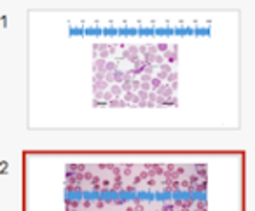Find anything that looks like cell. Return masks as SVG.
Returning <instances> with one entry per match:
<instances>
[{
  "instance_id": "cell-1",
  "label": "cell",
  "mask_w": 255,
  "mask_h": 211,
  "mask_svg": "<svg viewBox=\"0 0 255 211\" xmlns=\"http://www.w3.org/2000/svg\"><path fill=\"white\" fill-rule=\"evenodd\" d=\"M157 96H163V98H166V100L173 98V89H171V86L170 84H163L159 91H157Z\"/></svg>"
},
{
  "instance_id": "cell-2",
  "label": "cell",
  "mask_w": 255,
  "mask_h": 211,
  "mask_svg": "<svg viewBox=\"0 0 255 211\" xmlns=\"http://www.w3.org/2000/svg\"><path fill=\"white\" fill-rule=\"evenodd\" d=\"M105 67H107V61L102 60V58L95 60V63H93V70H95V74H98V72H105Z\"/></svg>"
},
{
  "instance_id": "cell-3",
  "label": "cell",
  "mask_w": 255,
  "mask_h": 211,
  "mask_svg": "<svg viewBox=\"0 0 255 211\" xmlns=\"http://www.w3.org/2000/svg\"><path fill=\"white\" fill-rule=\"evenodd\" d=\"M107 89H110V84L109 82H95V84H93V91H102V93H105Z\"/></svg>"
},
{
  "instance_id": "cell-4",
  "label": "cell",
  "mask_w": 255,
  "mask_h": 211,
  "mask_svg": "<svg viewBox=\"0 0 255 211\" xmlns=\"http://www.w3.org/2000/svg\"><path fill=\"white\" fill-rule=\"evenodd\" d=\"M164 60H166L168 65L175 63V61H177V53H175V51H168V53H164Z\"/></svg>"
},
{
  "instance_id": "cell-5",
  "label": "cell",
  "mask_w": 255,
  "mask_h": 211,
  "mask_svg": "<svg viewBox=\"0 0 255 211\" xmlns=\"http://www.w3.org/2000/svg\"><path fill=\"white\" fill-rule=\"evenodd\" d=\"M110 91H112L114 98H119V96L124 93L123 88H121V84H112V86H110Z\"/></svg>"
},
{
  "instance_id": "cell-6",
  "label": "cell",
  "mask_w": 255,
  "mask_h": 211,
  "mask_svg": "<svg viewBox=\"0 0 255 211\" xmlns=\"http://www.w3.org/2000/svg\"><path fill=\"white\" fill-rule=\"evenodd\" d=\"M105 72L107 74H114V72H117V61H107Z\"/></svg>"
},
{
  "instance_id": "cell-7",
  "label": "cell",
  "mask_w": 255,
  "mask_h": 211,
  "mask_svg": "<svg viewBox=\"0 0 255 211\" xmlns=\"http://www.w3.org/2000/svg\"><path fill=\"white\" fill-rule=\"evenodd\" d=\"M150 86H152L154 93H157L161 89V86H163V81H161V79H157V77H154L152 82H150Z\"/></svg>"
},
{
  "instance_id": "cell-8",
  "label": "cell",
  "mask_w": 255,
  "mask_h": 211,
  "mask_svg": "<svg viewBox=\"0 0 255 211\" xmlns=\"http://www.w3.org/2000/svg\"><path fill=\"white\" fill-rule=\"evenodd\" d=\"M121 88H123L124 95H126V93H133V82H123Z\"/></svg>"
},
{
  "instance_id": "cell-9",
  "label": "cell",
  "mask_w": 255,
  "mask_h": 211,
  "mask_svg": "<svg viewBox=\"0 0 255 211\" xmlns=\"http://www.w3.org/2000/svg\"><path fill=\"white\" fill-rule=\"evenodd\" d=\"M109 105L110 106H126V102H124V100H121V98H114Z\"/></svg>"
},
{
  "instance_id": "cell-10",
  "label": "cell",
  "mask_w": 255,
  "mask_h": 211,
  "mask_svg": "<svg viewBox=\"0 0 255 211\" xmlns=\"http://www.w3.org/2000/svg\"><path fill=\"white\" fill-rule=\"evenodd\" d=\"M114 79H116V82H121V84H123L124 82V72H114Z\"/></svg>"
},
{
  "instance_id": "cell-11",
  "label": "cell",
  "mask_w": 255,
  "mask_h": 211,
  "mask_svg": "<svg viewBox=\"0 0 255 211\" xmlns=\"http://www.w3.org/2000/svg\"><path fill=\"white\" fill-rule=\"evenodd\" d=\"M135 98H136V95L135 93H126V95H124V102L126 103H129V102H135Z\"/></svg>"
},
{
  "instance_id": "cell-12",
  "label": "cell",
  "mask_w": 255,
  "mask_h": 211,
  "mask_svg": "<svg viewBox=\"0 0 255 211\" xmlns=\"http://www.w3.org/2000/svg\"><path fill=\"white\" fill-rule=\"evenodd\" d=\"M159 72H163V74H168V75H170V74H171V65H168V63L161 65V67H159Z\"/></svg>"
},
{
  "instance_id": "cell-13",
  "label": "cell",
  "mask_w": 255,
  "mask_h": 211,
  "mask_svg": "<svg viewBox=\"0 0 255 211\" xmlns=\"http://www.w3.org/2000/svg\"><path fill=\"white\" fill-rule=\"evenodd\" d=\"M177 79H178L177 72H171V74L168 75V81L166 82H170V86H171V84H175V82H177Z\"/></svg>"
},
{
  "instance_id": "cell-14",
  "label": "cell",
  "mask_w": 255,
  "mask_h": 211,
  "mask_svg": "<svg viewBox=\"0 0 255 211\" xmlns=\"http://www.w3.org/2000/svg\"><path fill=\"white\" fill-rule=\"evenodd\" d=\"M136 95H138V98H140V103H142V102H145V100H149V93L142 91V89H140V91L136 93Z\"/></svg>"
},
{
  "instance_id": "cell-15",
  "label": "cell",
  "mask_w": 255,
  "mask_h": 211,
  "mask_svg": "<svg viewBox=\"0 0 255 211\" xmlns=\"http://www.w3.org/2000/svg\"><path fill=\"white\" fill-rule=\"evenodd\" d=\"M103 100H105L107 103H110L114 100V95H112V91H110V89H109V91L103 93Z\"/></svg>"
},
{
  "instance_id": "cell-16",
  "label": "cell",
  "mask_w": 255,
  "mask_h": 211,
  "mask_svg": "<svg viewBox=\"0 0 255 211\" xmlns=\"http://www.w3.org/2000/svg\"><path fill=\"white\" fill-rule=\"evenodd\" d=\"M154 75H149V74H142V77H140V81L142 82H152Z\"/></svg>"
},
{
  "instance_id": "cell-17",
  "label": "cell",
  "mask_w": 255,
  "mask_h": 211,
  "mask_svg": "<svg viewBox=\"0 0 255 211\" xmlns=\"http://www.w3.org/2000/svg\"><path fill=\"white\" fill-rule=\"evenodd\" d=\"M189 182H191V187H196L199 183V176L198 175H192L191 178H189Z\"/></svg>"
},
{
  "instance_id": "cell-18",
  "label": "cell",
  "mask_w": 255,
  "mask_h": 211,
  "mask_svg": "<svg viewBox=\"0 0 255 211\" xmlns=\"http://www.w3.org/2000/svg\"><path fill=\"white\" fill-rule=\"evenodd\" d=\"M157 51H161V53H168L170 47H168V44H159V46H157Z\"/></svg>"
},
{
  "instance_id": "cell-19",
  "label": "cell",
  "mask_w": 255,
  "mask_h": 211,
  "mask_svg": "<svg viewBox=\"0 0 255 211\" xmlns=\"http://www.w3.org/2000/svg\"><path fill=\"white\" fill-rule=\"evenodd\" d=\"M150 89H152V86H150V82H142V91L149 93Z\"/></svg>"
},
{
  "instance_id": "cell-20",
  "label": "cell",
  "mask_w": 255,
  "mask_h": 211,
  "mask_svg": "<svg viewBox=\"0 0 255 211\" xmlns=\"http://www.w3.org/2000/svg\"><path fill=\"white\" fill-rule=\"evenodd\" d=\"M198 176H201V178H205V176H206V168H205V166H201V168H199Z\"/></svg>"
},
{
  "instance_id": "cell-21",
  "label": "cell",
  "mask_w": 255,
  "mask_h": 211,
  "mask_svg": "<svg viewBox=\"0 0 255 211\" xmlns=\"http://www.w3.org/2000/svg\"><path fill=\"white\" fill-rule=\"evenodd\" d=\"M156 77H157V79H161V81H168V74H163V72H157Z\"/></svg>"
},
{
  "instance_id": "cell-22",
  "label": "cell",
  "mask_w": 255,
  "mask_h": 211,
  "mask_svg": "<svg viewBox=\"0 0 255 211\" xmlns=\"http://www.w3.org/2000/svg\"><path fill=\"white\" fill-rule=\"evenodd\" d=\"M157 105H168V100L163 98V96H159V98H157Z\"/></svg>"
},
{
  "instance_id": "cell-23",
  "label": "cell",
  "mask_w": 255,
  "mask_h": 211,
  "mask_svg": "<svg viewBox=\"0 0 255 211\" xmlns=\"http://www.w3.org/2000/svg\"><path fill=\"white\" fill-rule=\"evenodd\" d=\"M123 175H124V176H129V175H131V166H128V168H124Z\"/></svg>"
},
{
  "instance_id": "cell-24",
  "label": "cell",
  "mask_w": 255,
  "mask_h": 211,
  "mask_svg": "<svg viewBox=\"0 0 255 211\" xmlns=\"http://www.w3.org/2000/svg\"><path fill=\"white\" fill-rule=\"evenodd\" d=\"M121 185H123V183H121V182H116V183H114V187H112L114 192H117V190H121Z\"/></svg>"
},
{
  "instance_id": "cell-25",
  "label": "cell",
  "mask_w": 255,
  "mask_h": 211,
  "mask_svg": "<svg viewBox=\"0 0 255 211\" xmlns=\"http://www.w3.org/2000/svg\"><path fill=\"white\" fill-rule=\"evenodd\" d=\"M112 81H116V79H114V74H107V77H105V82H112Z\"/></svg>"
},
{
  "instance_id": "cell-26",
  "label": "cell",
  "mask_w": 255,
  "mask_h": 211,
  "mask_svg": "<svg viewBox=\"0 0 255 211\" xmlns=\"http://www.w3.org/2000/svg\"><path fill=\"white\" fill-rule=\"evenodd\" d=\"M84 178L88 180V182H93V178H95V176H93V173H84Z\"/></svg>"
},
{
  "instance_id": "cell-27",
  "label": "cell",
  "mask_w": 255,
  "mask_h": 211,
  "mask_svg": "<svg viewBox=\"0 0 255 211\" xmlns=\"http://www.w3.org/2000/svg\"><path fill=\"white\" fill-rule=\"evenodd\" d=\"M196 189H198V190H201V192H203V190L206 189V182H201V183H199L198 187H196Z\"/></svg>"
},
{
  "instance_id": "cell-28",
  "label": "cell",
  "mask_w": 255,
  "mask_h": 211,
  "mask_svg": "<svg viewBox=\"0 0 255 211\" xmlns=\"http://www.w3.org/2000/svg\"><path fill=\"white\" fill-rule=\"evenodd\" d=\"M173 208H175L173 204H166V206L163 208V211H173Z\"/></svg>"
},
{
  "instance_id": "cell-29",
  "label": "cell",
  "mask_w": 255,
  "mask_h": 211,
  "mask_svg": "<svg viewBox=\"0 0 255 211\" xmlns=\"http://www.w3.org/2000/svg\"><path fill=\"white\" fill-rule=\"evenodd\" d=\"M145 208H143V204H140V203H136V206H135V211H143Z\"/></svg>"
},
{
  "instance_id": "cell-30",
  "label": "cell",
  "mask_w": 255,
  "mask_h": 211,
  "mask_svg": "<svg viewBox=\"0 0 255 211\" xmlns=\"http://www.w3.org/2000/svg\"><path fill=\"white\" fill-rule=\"evenodd\" d=\"M105 206V203H103V201H98V203H96V208H103Z\"/></svg>"
},
{
  "instance_id": "cell-31",
  "label": "cell",
  "mask_w": 255,
  "mask_h": 211,
  "mask_svg": "<svg viewBox=\"0 0 255 211\" xmlns=\"http://www.w3.org/2000/svg\"><path fill=\"white\" fill-rule=\"evenodd\" d=\"M102 185H103V187H110V182H109V180H103Z\"/></svg>"
},
{
  "instance_id": "cell-32",
  "label": "cell",
  "mask_w": 255,
  "mask_h": 211,
  "mask_svg": "<svg viewBox=\"0 0 255 211\" xmlns=\"http://www.w3.org/2000/svg\"><path fill=\"white\" fill-rule=\"evenodd\" d=\"M72 211H75V210H72Z\"/></svg>"
}]
</instances>
